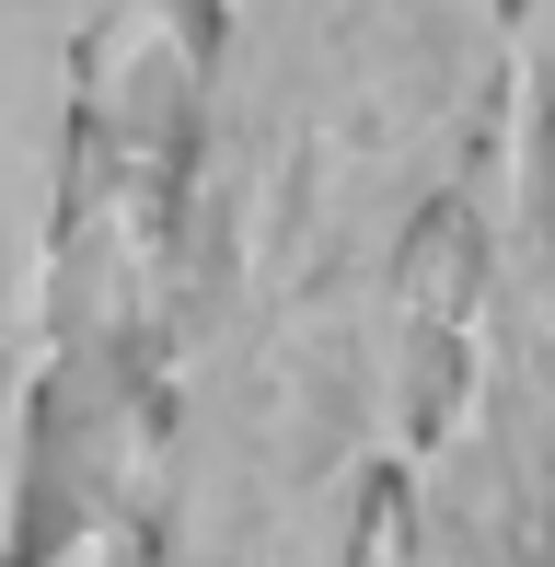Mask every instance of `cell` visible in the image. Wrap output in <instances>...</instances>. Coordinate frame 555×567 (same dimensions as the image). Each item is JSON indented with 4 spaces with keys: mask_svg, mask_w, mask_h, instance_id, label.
I'll return each instance as SVG.
<instances>
[{
    "mask_svg": "<svg viewBox=\"0 0 555 567\" xmlns=\"http://www.w3.org/2000/svg\"><path fill=\"white\" fill-rule=\"evenodd\" d=\"M521 0H220L139 429V567H370Z\"/></svg>",
    "mask_w": 555,
    "mask_h": 567,
    "instance_id": "obj_1",
    "label": "cell"
},
{
    "mask_svg": "<svg viewBox=\"0 0 555 567\" xmlns=\"http://www.w3.org/2000/svg\"><path fill=\"white\" fill-rule=\"evenodd\" d=\"M93 0H0V567L35 533L46 441V301H59V197L82 116Z\"/></svg>",
    "mask_w": 555,
    "mask_h": 567,
    "instance_id": "obj_2",
    "label": "cell"
},
{
    "mask_svg": "<svg viewBox=\"0 0 555 567\" xmlns=\"http://www.w3.org/2000/svg\"><path fill=\"white\" fill-rule=\"evenodd\" d=\"M12 567H139V509H46Z\"/></svg>",
    "mask_w": 555,
    "mask_h": 567,
    "instance_id": "obj_3",
    "label": "cell"
}]
</instances>
